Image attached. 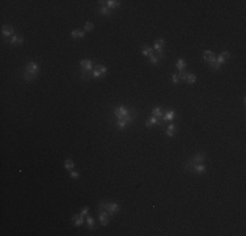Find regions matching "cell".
I'll return each mask as SVG.
<instances>
[{
	"instance_id": "cell-1",
	"label": "cell",
	"mask_w": 246,
	"mask_h": 236,
	"mask_svg": "<svg viewBox=\"0 0 246 236\" xmlns=\"http://www.w3.org/2000/svg\"><path fill=\"white\" fill-rule=\"evenodd\" d=\"M40 74V64L37 62H28L24 67V74H23V78L25 81H31L37 78V75Z\"/></svg>"
},
{
	"instance_id": "cell-2",
	"label": "cell",
	"mask_w": 246,
	"mask_h": 236,
	"mask_svg": "<svg viewBox=\"0 0 246 236\" xmlns=\"http://www.w3.org/2000/svg\"><path fill=\"white\" fill-rule=\"evenodd\" d=\"M80 68H81V76L83 79H88L89 76H92L93 68H94V63L90 59H84L80 62Z\"/></svg>"
},
{
	"instance_id": "cell-3",
	"label": "cell",
	"mask_w": 246,
	"mask_h": 236,
	"mask_svg": "<svg viewBox=\"0 0 246 236\" xmlns=\"http://www.w3.org/2000/svg\"><path fill=\"white\" fill-rule=\"evenodd\" d=\"M98 208L107 211L109 215H115L121 210V205L117 204V202H100L98 204Z\"/></svg>"
},
{
	"instance_id": "cell-4",
	"label": "cell",
	"mask_w": 246,
	"mask_h": 236,
	"mask_svg": "<svg viewBox=\"0 0 246 236\" xmlns=\"http://www.w3.org/2000/svg\"><path fill=\"white\" fill-rule=\"evenodd\" d=\"M203 59L206 60V62L210 63V66H211L212 70H215V71H219V70H220L221 66L217 63V57H216V54H215L214 51H211V50H204V51H203Z\"/></svg>"
},
{
	"instance_id": "cell-5",
	"label": "cell",
	"mask_w": 246,
	"mask_h": 236,
	"mask_svg": "<svg viewBox=\"0 0 246 236\" xmlns=\"http://www.w3.org/2000/svg\"><path fill=\"white\" fill-rule=\"evenodd\" d=\"M204 159H206V153H203V152L196 153V155H194L191 159H189L187 164L185 165V169H186V171H189V172H193V168L196 165V164L203 163V161H204Z\"/></svg>"
},
{
	"instance_id": "cell-6",
	"label": "cell",
	"mask_w": 246,
	"mask_h": 236,
	"mask_svg": "<svg viewBox=\"0 0 246 236\" xmlns=\"http://www.w3.org/2000/svg\"><path fill=\"white\" fill-rule=\"evenodd\" d=\"M131 113H134V110H130L126 105H119L117 108H114V116L117 117V119H122V118L128 117Z\"/></svg>"
},
{
	"instance_id": "cell-7",
	"label": "cell",
	"mask_w": 246,
	"mask_h": 236,
	"mask_svg": "<svg viewBox=\"0 0 246 236\" xmlns=\"http://www.w3.org/2000/svg\"><path fill=\"white\" fill-rule=\"evenodd\" d=\"M106 74H107V67H106V66L96 64L94 68H93V72H92V78L93 79H100V78H103Z\"/></svg>"
},
{
	"instance_id": "cell-8",
	"label": "cell",
	"mask_w": 246,
	"mask_h": 236,
	"mask_svg": "<svg viewBox=\"0 0 246 236\" xmlns=\"http://www.w3.org/2000/svg\"><path fill=\"white\" fill-rule=\"evenodd\" d=\"M135 117H136V114H135V112H134V113H131L128 117L122 118V119H117V126H118V127L121 129V130H123V129L127 127L130 123L134 122V121H135Z\"/></svg>"
},
{
	"instance_id": "cell-9",
	"label": "cell",
	"mask_w": 246,
	"mask_h": 236,
	"mask_svg": "<svg viewBox=\"0 0 246 236\" xmlns=\"http://www.w3.org/2000/svg\"><path fill=\"white\" fill-rule=\"evenodd\" d=\"M164 46H165V40H164V38H158V40L155 41L153 51L157 53V57L158 58H162L164 57Z\"/></svg>"
},
{
	"instance_id": "cell-10",
	"label": "cell",
	"mask_w": 246,
	"mask_h": 236,
	"mask_svg": "<svg viewBox=\"0 0 246 236\" xmlns=\"http://www.w3.org/2000/svg\"><path fill=\"white\" fill-rule=\"evenodd\" d=\"M98 219H100V223H101V226H103V227H106L107 224H109V212L107 211H105V210H100V214H98Z\"/></svg>"
},
{
	"instance_id": "cell-11",
	"label": "cell",
	"mask_w": 246,
	"mask_h": 236,
	"mask_svg": "<svg viewBox=\"0 0 246 236\" xmlns=\"http://www.w3.org/2000/svg\"><path fill=\"white\" fill-rule=\"evenodd\" d=\"M231 51H223L220 55H217V63L220 64V66H223L225 62H228L229 59H231Z\"/></svg>"
},
{
	"instance_id": "cell-12",
	"label": "cell",
	"mask_w": 246,
	"mask_h": 236,
	"mask_svg": "<svg viewBox=\"0 0 246 236\" xmlns=\"http://www.w3.org/2000/svg\"><path fill=\"white\" fill-rule=\"evenodd\" d=\"M2 34L3 37H13L15 36V29L12 28V26H8V25H3L2 26Z\"/></svg>"
},
{
	"instance_id": "cell-13",
	"label": "cell",
	"mask_w": 246,
	"mask_h": 236,
	"mask_svg": "<svg viewBox=\"0 0 246 236\" xmlns=\"http://www.w3.org/2000/svg\"><path fill=\"white\" fill-rule=\"evenodd\" d=\"M23 42H24V37H23V36H17V34H15L13 37H10V40H9V45H12V46H17V45H21Z\"/></svg>"
},
{
	"instance_id": "cell-14",
	"label": "cell",
	"mask_w": 246,
	"mask_h": 236,
	"mask_svg": "<svg viewBox=\"0 0 246 236\" xmlns=\"http://www.w3.org/2000/svg\"><path fill=\"white\" fill-rule=\"evenodd\" d=\"M72 223L75 227H81L84 224V217L81 214H77V215H73L72 217Z\"/></svg>"
},
{
	"instance_id": "cell-15",
	"label": "cell",
	"mask_w": 246,
	"mask_h": 236,
	"mask_svg": "<svg viewBox=\"0 0 246 236\" xmlns=\"http://www.w3.org/2000/svg\"><path fill=\"white\" fill-rule=\"evenodd\" d=\"M105 3V5L109 8V9H115V8H118V7H121V2L119 0H107V2H103Z\"/></svg>"
},
{
	"instance_id": "cell-16",
	"label": "cell",
	"mask_w": 246,
	"mask_h": 236,
	"mask_svg": "<svg viewBox=\"0 0 246 236\" xmlns=\"http://www.w3.org/2000/svg\"><path fill=\"white\" fill-rule=\"evenodd\" d=\"M193 172H194V173H198V174H203V173H206V172H207V167L204 165L203 163L196 164V165L193 168Z\"/></svg>"
},
{
	"instance_id": "cell-17",
	"label": "cell",
	"mask_w": 246,
	"mask_h": 236,
	"mask_svg": "<svg viewBox=\"0 0 246 236\" xmlns=\"http://www.w3.org/2000/svg\"><path fill=\"white\" fill-rule=\"evenodd\" d=\"M84 36H85V33H84V30H81V29H75V30L71 32V38H73V40L84 38Z\"/></svg>"
},
{
	"instance_id": "cell-18",
	"label": "cell",
	"mask_w": 246,
	"mask_h": 236,
	"mask_svg": "<svg viewBox=\"0 0 246 236\" xmlns=\"http://www.w3.org/2000/svg\"><path fill=\"white\" fill-rule=\"evenodd\" d=\"M152 116L156 117V118H158V119L161 121V119L164 118V112H162V109H161L160 106H155L153 110H152Z\"/></svg>"
},
{
	"instance_id": "cell-19",
	"label": "cell",
	"mask_w": 246,
	"mask_h": 236,
	"mask_svg": "<svg viewBox=\"0 0 246 236\" xmlns=\"http://www.w3.org/2000/svg\"><path fill=\"white\" fill-rule=\"evenodd\" d=\"M176 134H177V126L174 125V123H170V125L168 126V129H166V135L172 138V136H174Z\"/></svg>"
},
{
	"instance_id": "cell-20",
	"label": "cell",
	"mask_w": 246,
	"mask_h": 236,
	"mask_svg": "<svg viewBox=\"0 0 246 236\" xmlns=\"http://www.w3.org/2000/svg\"><path fill=\"white\" fill-rule=\"evenodd\" d=\"M153 125H160V119L152 116V117H149L148 119L145 121V126H147V127H151V126H153Z\"/></svg>"
},
{
	"instance_id": "cell-21",
	"label": "cell",
	"mask_w": 246,
	"mask_h": 236,
	"mask_svg": "<svg viewBox=\"0 0 246 236\" xmlns=\"http://www.w3.org/2000/svg\"><path fill=\"white\" fill-rule=\"evenodd\" d=\"M176 67H177L179 71H185V70H186V67H187V63H186V60H185V59L179 58V59L177 60V63H176Z\"/></svg>"
},
{
	"instance_id": "cell-22",
	"label": "cell",
	"mask_w": 246,
	"mask_h": 236,
	"mask_svg": "<svg viewBox=\"0 0 246 236\" xmlns=\"http://www.w3.org/2000/svg\"><path fill=\"white\" fill-rule=\"evenodd\" d=\"M174 117H176V113H174V110H168L166 113H164L162 121H165V122H169V121H172Z\"/></svg>"
},
{
	"instance_id": "cell-23",
	"label": "cell",
	"mask_w": 246,
	"mask_h": 236,
	"mask_svg": "<svg viewBox=\"0 0 246 236\" xmlns=\"http://www.w3.org/2000/svg\"><path fill=\"white\" fill-rule=\"evenodd\" d=\"M64 168L67 169V171H72V169L75 168V163H73V160L72 159H65L64 160Z\"/></svg>"
},
{
	"instance_id": "cell-24",
	"label": "cell",
	"mask_w": 246,
	"mask_h": 236,
	"mask_svg": "<svg viewBox=\"0 0 246 236\" xmlns=\"http://www.w3.org/2000/svg\"><path fill=\"white\" fill-rule=\"evenodd\" d=\"M98 12H100V15H102V16H110L111 15V11L109 9L106 5H101V7L98 8Z\"/></svg>"
},
{
	"instance_id": "cell-25",
	"label": "cell",
	"mask_w": 246,
	"mask_h": 236,
	"mask_svg": "<svg viewBox=\"0 0 246 236\" xmlns=\"http://www.w3.org/2000/svg\"><path fill=\"white\" fill-rule=\"evenodd\" d=\"M141 54H143L144 57H151L152 54H153V47H147V46H144L143 49H141Z\"/></svg>"
},
{
	"instance_id": "cell-26",
	"label": "cell",
	"mask_w": 246,
	"mask_h": 236,
	"mask_svg": "<svg viewBox=\"0 0 246 236\" xmlns=\"http://www.w3.org/2000/svg\"><path fill=\"white\" fill-rule=\"evenodd\" d=\"M86 224H88V228H89V230H94V228H96L94 219H93L92 217H88V218H86Z\"/></svg>"
},
{
	"instance_id": "cell-27",
	"label": "cell",
	"mask_w": 246,
	"mask_h": 236,
	"mask_svg": "<svg viewBox=\"0 0 246 236\" xmlns=\"http://www.w3.org/2000/svg\"><path fill=\"white\" fill-rule=\"evenodd\" d=\"M158 62H160V58H158L157 55H155V53H153V54H152V55L149 57V63L153 64V66H157Z\"/></svg>"
},
{
	"instance_id": "cell-28",
	"label": "cell",
	"mask_w": 246,
	"mask_h": 236,
	"mask_svg": "<svg viewBox=\"0 0 246 236\" xmlns=\"http://www.w3.org/2000/svg\"><path fill=\"white\" fill-rule=\"evenodd\" d=\"M186 81H187L189 84H194L196 81V76L194 74H187V78H186Z\"/></svg>"
},
{
	"instance_id": "cell-29",
	"label": "cell",
	"mask_w": 246,
	"mask_h": 236,
	"mask_svg": "<svg viewBox=\"0 0 246 236\" xmlns=\"http://www.w3.org/2000/svg\"><path fill=\"white\" fill-rule=\"evenodd\" d=\"M84 28H85V32H92L94 29V25H93V23H90V21H86L84 24Z\"/></svg>"
},
{
	"instance_id": "cell-30",
	"label": "cell",
	"mask_w": 246,
	"mask_h": 236,
	"mask_svg": "<svg viewBox=\"0 0 246 236\" xmlns=\"http://www.w3.org/2000/svg\"><path fill=\"white\" fill-rule=\"evenodd\" d=\"M178 78H179V80L186 81V78H187V72H186V70L185 71H179V72H178Z\"/></svg>"
},
{
	"instance_id": "cell-31",
	"label": "cell",
	"mask_w": 246,
	"mask_h": 236,
	"mask_svg": "<svg viewBox=\"0 0 246 236\" xmlns=\"http://www.w3.org/2000/svg\"><path fill=\"white\" fill-rule=\"evenodd\" d=\"M69 176H71V178H79L80 177V173L79 172H76V171H73V169H72V171H69Z\"/></svg>"
},
{
	"instance_id": "cell-32",
	"label": "cell",
	"mask_w": 246,
	"mask_h": 236,
	"mask_svg": "<svg viewBox=\"0 0 246 236\" xmlns=\"http://www.w3.org/2000/svg\"><path fill=\"white\" fill-rule=\"evenodd\" d=\"M172 80H173L174 84H178L179 81H181V80H179V78H178V74H173L172 75Z\"/></svg>"
},
{
	"instance_id": "cell-33",
	"label": "cell",
	"mask_w": 246,
	"mask_h": 236,
	"mask_svg": "<svg viewBox=\"0 0 246 236\" xmlns=\"http://www.w3.org/2000/svg\"><path fill=\"white\" fill-rule=\"evenodd\" d=\"M88 212H89V207L88 206H85L84 208H83V210H81V215H83V217H85V215H88Z\"/></svg>"
}]
</instances>
